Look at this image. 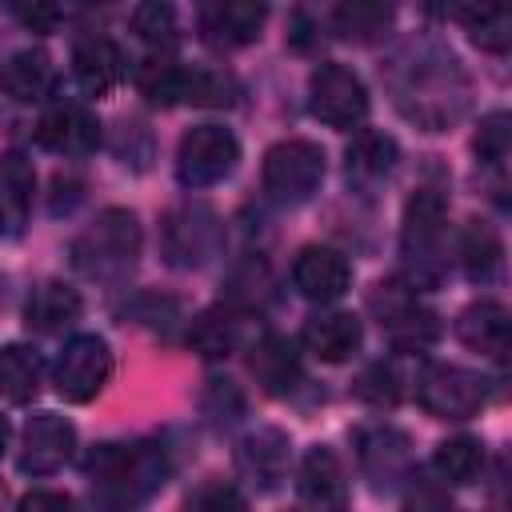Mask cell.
<instances>
[{
	"label": "cell",
	"instance_id": "cell-1",
	"mask_svg": "<svg viewBox=\"0 0 512 512\" xmlns=\"http://www.w3.org/2000/svg\"><path fill=\"white\" fill-rule=\"evenodd\" d=\"M96 512H136L164 480L168 452L164 444H100L84 460Z\"/></svg>",
	"mask_w": 512,
	"mask_h": 512
},
{
	"label": "cell",
	"instance_id": "cell-2",
	"mask_svg": "<svg viewBox=\"0 0 512 512\" xmlns=\"http://www.w3.org/2000/svg\"><path fill=\"white\" fill-rule=\"evenodd\" d=\"M464 96H468V80H464L460 60L452 52L424 48L412 56V64H404L400 108L408 120L424 124L428 132L448 128L464 112Z\"/></svg>",
	"mask_w": 512,
	"mask_h": 512
},
{
	"label": "cell",
	"instance_id": "cell-3",
	"mask_svg": "<svg viewBox=\"0 0 512 512\" xmlns=\"http://www.w3.org/2000/svg\"><path fill=\"white\" fill-rule=\"evenodd\" d=\"M140 260V220L128 208H104L76 240L72 268L88 280H124Z\"/></svg>",
	"mask_w": 512,
	"mask_h": 512
},
{
	"label": "cell",
	"instance_id": "cell-4",
	"mask_svg": "<svg viewBox=\"0 0 512 512\" xmlns=\"http://www.w3.org/2000/svg\"><path fill=\"white\" fill-rule=\"evenodd\" d=\"M400 252L408 268V288H432L444 280V196L436 188H420L404 208Z\"/></svg>",
	"mask_w": 512,
	"mask_h": 512
},
{
	"label": "cell",
	"instance_id": "cell-5",
	"mask_svg": "<svg viewBox=\"0 0 512 512\" xmlns=\"http://www.w3.org/2000/svg\"><path fill=\"white\" fill-rule=\"evenodd\" d=\"M136 88L160 104H204V108H224L236 100V80L220 68H188V64H172V60H148L136 72Z\"/></svg>",
	"mask_w": 512,
	"mask_h": 512
},
{
	"label": "cell",
	"instance_id": "cell-6",
	"mask_svg": "<svg viewBox=\"0 0 512 512\" xmlns=\"http://www.w3.org/2000/svg\"><path fill=\"white\" fill-rule=\"evenodd\" d=\"M368 308L376 312L384 336L400 348V352H416V348H428L436 336H440V320L432 308H424L416 300V292L400 280H380L372 292H368Z\"/></svg>",
	"mask_w": 512,
	"mask_h": 512
},
{
	"label": "cell",
	"instance_id": "cell-7",
	"mask_svg": "<svg viewBox=\"0 0 512 512\" xmlns=\"http://www.w3.org/2000/svg\"><path fill=\"white\" fill-rule=\"evenodd\" d=\"M324 180V148L312 140H280L264 156V192L276 204H304Z\"/></svg>",
	"mask_w": 512,
	"mask_h": 512
},
{
	"label": "cell",
	"instance_id": "cell-8",
	"mask_svg": "<svg viewBox=\"0 0 512 512\" xmlns=\"http://www.w3.org/2000/svg\"><path fill=\"white\" fill-rule=\"evenodd\" d=\"M224 240V224L208 204H176L164 224H160V244H164V260L172 268H200L220 252Z\"/></svg>",
	"mask_w": 512,
	"mask_h": 512
},
{
	"label": "cell",
	"instance_id": "cell-9",
	"mask_svg": "<svg viewBox=\"0 0 512 512\" xmlns=\"http://www.w3.org/2000/svg\"><path fill=\"white\" fill-rule=\"evenodd\" d=\"M416 400L428 416L440 420H468L484 408L488 388L480 380V372L460 368V364H428L416 376Z\"/></svg>",
	"mask_w": 512,
	"mask_h": 512
},
{
	"label": "cell",
	"instance_id": "cell-10",
	"mask_svg": "<svg viewBox=\"0 0 512 512\" xmlns=\"http://www.w3.org/2000/svg\"><path fill=\"white\" fill-rule=\"evenodd\" d=\"M240 160V144L220 124H196L176 148V180L184 188H208L224 180Z\"/></svg>",
	"mask_w": 512,
	"mask_h": 512
},
{
	"label": "cell",
	"instance_id": "cell-11",
	"mask_svg": "<svg viewBox=\"0 0 512 512\" xmlns=\"http://www.w3.org/2000/svg\"><path fill=\"white\" fill-rule=\"evenodd\" d=\"M308 108L328 128H352L368 112V92L360 76L344 64H320L308 80Z\"/></svg>",
	"mask_w": 512,
	"mask_h": 512
},
{
	"label": "cell",
	"instance_id": "cell-12",
	"mask_svg": "<svg viewBox=\"0 0 512 512\" xmlns=\"http://www.w3.org/2000/svg\"><path fill=\"white\" fill-rule=\"evenodd\" d=\"M112 376V352L100 336L80 332L64 344L60 360H56V392L72 404H88L92 396H100V388Z\"/></svg>",
	"mask_w": 512,
	"mask_h": 512
},
{
	"label": "cell",
	"instance_id": "cell-13",
	"mask_svg": "<svg viewBox=\"0 0 512 512\" xmlns=\"http://www.w3.org/2000/svg\"><path fill=\"white\" fill-rule=\"evenodd\" d=\"M268 20V8L256 4V0H216V4H200L196 12V24H200V36L212 44V48H240V44H252L260 36Z\"/></svg>",
	"mask_w": 512,
	"mask_h": 512
},
{
	"label": "cell",
	"instance_id": "cell-14",
	"mask_svg": "<svg viewBox=\"0 0 512 512\" xmlns=\"http://www.w3.org/2000/svg\"><path fill=\"white\" fill-rule=\"evenodd\" d=\"M76 448V428L56 416V412H36L24 428V448H20V472L48 476L56 472Z\"/></svg>",
	"mask_w": 512,
	"mask_h": 512
},
{
	"label": "cell",
	"instance_id": "cell-15",
	"mask_svg": "<svg viewBox=\"0 0 512 512\" xmlns=\"http://www.w3.org/2000/svg\"><path fill=\"white\" fill-rule=\"evenodd\" d=\"M36 144L60 156H84L100 144V124L84 104H56L40 116Z\"/></svg>",
	"mask_w": 512,
	"mask_h": 512
},
{
	"label": "cell",
	"instance_id": "cell-16",
	"mask_svg": "<svg viewBox=\"0 0 512 512\" xmlns=\"http://www.w3.org/2000/svg\"><path fill=\"white\" fill-rule=\"evenodd\" d=\"M292 284L300 288V296L316 300V304H328V300H340L352 284V268L348 260L336 252V248H304L292 264Z\"/></svg>",
	"mask_w": 512,
	"mask_h": 512
},
{
	"label": "cell",
	"instance_id": "cell-17",
	"mask_svg": "<svg viewBox=\"0 0 512 512\" xmlns=\"http://www.w3.org/2000/svg\"><path fill=\"white\" fill-rule=\"evenodd\" d=\"M72 72H76V84L88 92V96H108L120 80H124V52L116 40L108 36H80L76 48H72Z\"/></svg>",
	"mask_w": 512,
	"mask_h": 512
},
{
	"label": "cell",
	"instance_id": "cell-18",
	"mask_svg": "<svg viewBox=\"0 0 512 512\" xmlns=\"http://www.w3.org/2000/svg\"><path fill=\"white\" fill-rule=\"evenodd\" d=\"M356 448H360V464H364L372 488H392L408 472V436L388 424L360 428Z\"/></svg>",
	"mask_w": 512,
	"mask_h": 512
},
{
	"label": "cell",
	"instance_id": "cell-19",
	"mask_svg": "<svg viewBox=\"0 0 512 512\" xmlns=\"http://www.w3.org/2000/svg\"><path fill=\"white\" fill-rule=\"evenodd\" d=\"M236 464L240 472L260 488V492H272L284 472H288V436L280 428H256L240 440L236 448Z\"/></svg>",
	"mask_w": 512,
	"mask_h": 512
},
{
	"label": "cell",
	"instance_id": "cell-20",
	"mask_svg": "<svg viewBox=\"0 0 512 512\" xmlns=\"http://www.w3.org/2000/svg\"><path fill=\"white\" fill-rule=\"evenodd\" d=\"M32 188H36L32 160L16 148L0 152V236L24 232L28 208H32Z\"/></svg>",
	"mask_w": 512,
	"mask_h": 512
},
{
	"label": "cell",
	"instance_id": "cell-21",
	"mask_svg": "<svg viewBox=\"0 0 512 512\" xmlns=\"http://www.w3.org/2000/svg\"><path fill=\"white\" fill-rule=\"evenodd\" d=\"M300 500L312 512H344L348 504V484L344 468L332 448H312L300 464Z\"/></svg>",
	"mask_w": 512,
	"mask_h": 512
},
{
	"label": "cell",
	"instance_id": "cell-22",
	"mask_svg": "<svg viewBox=\"0 0 512 512\" xmlns=\"http://www.w3.org/2000/svg\"><path fill=\"white\" fill-rule=\"evenodd\" d=\"M80 308L84 304H80L76 288L60 284V280H44V284L32 288V296L24 304V324H28V332L56 336V332H64L68 324L80 320Z\"/></svg>",
	"mask_w": 512,
	"mask_h": 512
},
{
	"label": "cell",
	"instance_id": "cell-23",
	"mask_svg": "<svg viewBox=\"0 0 512 512\" xmlns=\"http://www.w3.org/2000/svg\"><path fill=\"white\" fill-rule=\"evenodd\" d=\"M456 336L472 352L504 360L508 356V312H504V304H492V300L468 304L460 312V320H456Z\"/></svg>",
	"mask_w": 512,
	"mask_h": 512
},
{
	"label": "cell",
	"instance_id": "cell-24",
	"mask_svg": "<svg viewBox=\"0 0 512 512\" xmlns=\"http://www.w3.org/2000/svg\"><path fill=\"white\" fill-rule=\"evenodd\" d=\"M360 320L352 312H324V316H312L304 324V348L324 360V364H340L348 360L356 348H360Z\"/></svg>",
	"mask_w": 512,
	"mask_h": 512
},
{
	"label": "cell",
	"instance_id": "cell-25",
	"mask_svg": "<svg viewBox=\"0 0 512 512\" xmlns=\"http://www.w3.org/2000/svg\"><path fill=\"white\" fill-rule=\"evenodd\" d=\"M248 368H252V376L260 380V388L272 392V396L292 392L296 380H300V356H296V348H292L284 336H276V332H268V336H260V340L252 344Z\"/></svg>",
	"mask_w": 512,
	"mask_h": 512
},
{
	"label": "cell",
	"instance_id": "cell-26",
	"mask_svg": "<svg viewBox=\"0 0 512 512\" xmlns=\"http://www.w3.org/2000/svg\"><path fill=\"white\" fill-rule=\"evenodd\" d=\"M56 84V68L48 60V52L40 48H24L16 56H8V64L0 68V88L20 100V104H32V100H44Z\"/></svg>",
	"mask_w": 512,
	"mask_h": 512
},
{
	"label": "cell",
	"instance_id": "cell-27",
	"mask_svg": "<svg viewBox=\"0 0 512 512\" xmlns=\"http://www.w3.org/2000/svg\"><path fill=\"white\" fill-rule=\"evenodd\" d=\"M244 340H248V316H240L232 308H208V312H200V320L188 332V344L200 356H208V360H220V356L236 352Z\"/></svg>",
	"mask_w": 512,
	"mask_h": 512
},
{
	"label": "cell",
	"instance_id": "cell-28",
	"mask_svg": "<svg viewBox=\"0 0 512 512\" xmlns=\"http://www.w3.org/2000/svg\"><path fill=\"white\" fill-rule=\"evenodd\" d=\"M396 156H400V148H396L392 136L364 128V132L348 144V164H344V168H348V180H352L356 188H372V184H380V180L396 168Z\"/></svg>",
	"mask_w": 512,
	"mask_h": 512
},
{
	"label": "cell",
	"instance_id": "cell-29",
	"mask_svg": "<svg viewBox=\"0 0 512 512\" xmlns=\"http://www.w3.org/2000/svg\"><path fill=\"white\" fill-rule=\"evenodd\" d=\"M44 384V360L36 348L8 344L0 352V396L12 404H28Z\"/></svg>",
	"mask_w": 512,
	"mask_h": 512
},
{
	"label": "cell",
	"instance_id": "cell-30",
	"mask_svg": "<svg viewBox=\"0 0 512 512\" xmlns=\"http://www.w3.org/2000/svg\"><path fill=\"white\" fill-rule=\"evenodd\" d=\"M500 260H504V244L496 236L492 224L484 220H468L464 232H460V264L472 280H492L500 272Z\"/></svg>",
	"mask_w": 512,
	"mask_h": 512
},
{
	"label": "cell",
	"instance_id": "cell-31",
	"mask_svg": "<svg viewBox=\"0 0 512 512\" xmlns=\"http://www.w3.org/2000/svg\"><path fill=\"white\" fill-rule=\"evenodd\" d=\"M452 16L464 20L468 32H472V40L480 48H488V52H504L508 40H512V16L500 4H480V8H464L460 4V8H452Z\"/></svg>",
	"mask_w": 512,
	"mask_h": 512
},
{
	"label": "cell",
	"instance_id": "cell-32",
	"mask_svg": "<svg viewBox=\"0 0 512 512\" xmlns=\"http://www.w3.org/2000/svg\"><path fill=\"white\" fill-rule=\"evenodd\" d=\"M432 464H436L440 480H448V484H472L480 476V468H484V448L472 436H456V440H444L436 448V460Z\"/></svg>",
	"mask_w": 512,
	"mask_h": 512
},
{
	"label": "cell",
	"instance_id": "cell-33",
	"mask_svg": "<svg viewBox=\"0 0 512 512\" xmlns=\"http://www.w3.org/2000/svg\"><path fill=\"white\" fill-rule=\"evenodd\" d=\"M332 24L344 40H376L388 24H392V8L388 4H368V0H352V4H340L332 12Z\"/></svg>",
	"mask_w": 512,
	"mask_h": 512
},
{
	"label": "cell",
	"instance_id": "cell-34",
	"mask_svg": "<svg viewBox=\"0 0 512 512\" xmlns=\"http://www.w3.org/2000/svg\"><path fill=\"white\" fill-rule=\"evenodd\" d=\"M132 32L152 44V48H172L180 40V28H176V8L172 4H160V0H148V4H136L132 8Z\"/></svg>",
	"mask_w": 512,
	"mask_h": 512
},
{
	"label": "cell",
	"instance_id": "cell-35",
	"mask_svg": "<svg viewBox=\"0 0 512 512\" xmlns=\"http://www.w3.org/2000/svg\"><path fill=\"white\" fill-rule=\"evenodd\" d=\"M356 396L368 400V404H376V408H392L400 400V376H396V368L384 364V360L372 364V368H364L360 380H356Z\"/></svg>",
	"mask_w": 512,
	"mask_h": 512
},
{
	"label": "cell",
	"instance_id": "cell-36",
	"mask_svg": "<svg viewBox=\"0 0 512 512\" xmlns=\"http://www.w3.org/2000/svg\"><path fill=\"white\" fill-rule=\"evenodd\" d=\"M476 156L488 168H504V160H508V116L504 112L484 116V124L476 132Z\"/></svg>",
	"mask_w": 512,
	"mask_h": 512
},
{
	"label": "cell",
	"instance_id": "cell-37",
	"mask_svg": "<svg viewBox=\"0 0 512 512\" xmlns=\"http://www.w3.org/2000/svg\"><path fill=\"white\" fill-rule=\"evenodd\" d=\"M112 152L124 164H132V168H148V160H152V136H148V128L136 124V120H120L116 124V140H112Z\"/></svg>",
	"mask_w": 512,
	"mask_h": 512
},
{
	"label": "cell",
	"instance_id": "cell-38",
	"mask_svg": "<svg viewBox=\"0 0 512 512\" xmlns=\"http://www.w3.org/2000/svg\"><path fill=\"white\" fill-rule=\"evenodd\" d=\"M204 412L216 420V424H232L240 412H244V396L232 380H208V392H204Z\"/></svg>",
	"mask_w": 512,
	"mask_h": 512
},
{
	"label": "cell",
	"instance_id": "cell-39",
	"mask_svg": "<svg viewBox=\"0 0 512 512\" xmlns=\"http://www.w3.org/2000/svg\"><path fill=\"white\" fill-rule=\"evenodd\" d=\"M188 512H248V504H244V496L232 484L216 480V484H204V488L192 492Z\"/></svg>",
	"mask_w": 512,
	"mask_h": 512
},
{
	"label": "cell",
	"instance_id": "cell-40",
	"mask_svg": "<svg viewBox=\"0 0 512 512\" xmlns=\"http://www.w3.org/2000/svg\"><path fill=\"white\" fill-rule=\"evenodd\" d=\"M20 24H28L32 32H48L56 20H60V8H52V4H12L8 8Z\"/></svg>",
	"mask_w": 512,
	"mask_h": 512
},
{
	"label": "cell",
	"instance_id": "cell-41",
	"mask_svg": "<svg viewBox=\"0 0 512 512\" xmlns=\"http://www.w3.org/2000/svg\"><path fill=\"white\" fill-rule=\"evenodd\" d=\"M16 512H80V508H76V500L64 496V492H28Z\"/></svg>",
	"mask_w": 512,
	"mask_h": 512
},
{
	"label": "cell",
	"instance_id": "cell-42",
	"mask_svg": "<svg viewBox=\"0 0 512 512\" xmlns=\"http://www.w3.org/2000/svg\"><path fill=\"white\" fill-rule=\"evenodd\" d=\"M404 512H456V508H452L436 488H416V492L408 496Z\"/></svg>",
	"mask_w": 512,
	"mask_h": 512
},
{
	"label": "cell",
	"instance_id": "cell-43",
	"mask_svg": "<svg viewBox=\"0 0 512 512\" xmlns=\"http://www.w3.org/2000/svg\"><path fill=\"white\" fill-rule=\"evenodd\" d=\"M4 444H8V420L0 416V452H4Z\"/></svg>",
	"mask_w": 512,
	"mask_h": 512
}]
</instances>
